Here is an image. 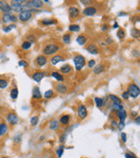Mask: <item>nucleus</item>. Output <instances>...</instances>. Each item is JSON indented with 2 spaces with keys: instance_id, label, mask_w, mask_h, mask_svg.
<instances>
[{
  "instance_id": "nucleus-47",
  "label": "nucleus",
  "mask_w": 140,
  "mask_h": 158,
  "mask_svg": "<svg viewBox=\"0 0 140 158\" xmlns=\"http://www.w3.org/2000/svg\"><path fill=\"white\" fill-rule=\"evenodd\" d=\"M66 140H67V134H66V133H63V134L60 137L59 142H60L61 144H64V143L66 142Z\"/></svg>"
},
{
  "instance_id": "nucleus-22",
  "label": "nucleus",
  "mask_w": 140,
  "mask_h": 158,
  "mask_svg": "<svg viewBox=\"0 0 140 158\" xmlns=\"http://www.w3.org/2000/svg\"><path fill=\"white\" fill-rule=\"evenodd\" d=\"M116 116L120 120V122H125L126 118H127V112L125 109L118 111V112H116Z\"/></svg>"
},
{
  "instance_id": "nucleus-54",
  "label": "nucleus",
  "mask_w": 140,
  "mask_h": 158,
  "mask_svg": "<svg viewBox=\"0 0 140 158\" xmlns=\"http://www.w3.org/2000/svg\"><path fill=\"white\" fill-rule=\"evenodd\" d=\"M132 54H133L134 57L139 58V51L138 49H137V50H133V51H132Z\"/></svg>"
},
{
  "instance_id": "nucleus-40",
  "label": "nucleus",
  "mask_w": 140,
  "mask_h": 158,
  "mask_svg": "<svg viewBox=\"0 0 140 158\" xmlns=\"http://www.w3.org/2000/svg\"><path fill=\"white\" fill-rule=\"evenodd\" d=\"M18 66H20L23 68H28L29 65V62L26 61L25 60H21V61H18Z\"/></svg>"
},
{
  "instance_id": "nucleus-56",
  "label": "nucleus",
  "mask_w": 140,
  "mask_h": 158,
  "mask_svg": "<svg viewBox=\"0 0 140 158\" xmlns=\"http://www.w3.org/2000/svg\"><path fill=\"white\" fill-rule=\"evenodd\" d=\"M131 116L133 117V118H136V117L139 116V112H136V111H132V112H131Z\"/></svg>"
},
{
  "instance_id": "nucleus-25",
  "label": "nucleus",
  "mask_w": 140,
  "mask_h": 158,
  "mask_svg": "<svg viewBox=\"0 0 140 158\" xmlns=\"http://www.w3.org/2000/svg\"><path fill=\"white\" fill-rule=\"evenodd\" d=\"M8 132V125L5 122L0 123V137H4Z\"/></svg>"
},
{
  "instance_id": "nucleus-34",
  "label": "nucleus",
  "mask_w": 140,
  "mask_h": 158,
  "mask_svg": "<svg viewBox=\"0 0 140 158\" xmlns=\"http://www.w3.org/2000/svg\"><path fill=\"white\" fill-rule=\"evenodd\" d=\"M55 94V92L52 90V89H49V90H47L45 93H44V98L45 99H50Z\"/></svg>"
},
{
  "instance_id": "nucleus-7",
  "label": "nucleus",
  "mask_w": 140,
  "mask_h": 158,
  "mask_svg": "<svg viewBox=\"0 0 140 158\" xmlns=\"http://www.w3.org/2000/svg\"><path fill=\"white\" fill-rule=\"evenodd\" d=\"M87 114H88V112H87V106L85 105H80L77 108V115H78L79 118L83 120L87 117Z\"/></svg>"
},
{
  "instance_id": "nucleus-39",
  "label": "nucleus",
  "mask_w": 140,
  "mask_h": 158,
  "mask_svg": "<svg viewBox=\"0 0 140 158\" xmlns=\"http://www.w3.org/2000/svg\"><path fill=\"white\" fill-rule=\"evenodd\" d=\"M63 153H64V146L61 145V146H59V148L56 151V155H57L58 158H61Z\"/></svg>"
},
{
  "instance_id": "nucleus-38",
  "label": "nucleus",
  "mask_w": 140,
  "mask_h": 158,
  "mask_svg": "<svg viewBox=\"0 0 140 158\" xmlns=\"http://www.w3.org/2000/svg\"><path fill=\"white\" fill-rule=\"evenodd\" d=\"M9 85V82L6 79H0V89H5Z\"/></svg>"
},
{
  "instance_id": "nucleus-62",
  "label": "nucleus",
  "mask_w": 140,
  "mask_h": 158,
  "mask_svg": "<svg viewBox=\"0 0 140 158\" xmlns=\"http://www.w3.org/2000/svg\"><path fill=\"white\" fill-rule=\"evenodd\" d=\"M0 22H1V18H0Z\"/></svg>"
},
{
  "instance_id": "nucleus-35",
  "label": "nucleus",
  "mask_w": 140,
  "mask_h": 158,
  "mask_svg": "<svg viewBox=\"0 0 140 158\" xmlns=\"http://www.w3.org/2000/svg\"><path fill=\"white\" fill-rule=\"evenodd\" d=\"M131 35H132V36L133 37V38H137V39H139L140 36V32H139V29H136V28H133L132 29V32H131Z\"/></svg>"
},
{
  "instance_id": "nucleus-53",
  "label": "nucleus",
  "mask_w": 140,
  "mask_h": 158,
  "mask_svg": "<svg viewBox=\"0 0 140 158\" xmlns=\"http://www.w3.org/2000/svg\"><path fill=\"white\" fill-rule=\"evenodd\" d=\"M118 127H119V129H120V131H122V130L126 127L125 122H120V123L118 124Z\"/></svg>"
},
{
  "instance_id": "nucleus-36",
  "label": "nucleus",
  "mask_w": 140,
  "mask_h": 158,
  "mask_svg": "<svg viewBox=\"0 0 140 158\" xmlns=\"http://www.w3.org/2000/svg\"><path fill=\"white\" fill-rule=\"evenodd\" d=\"M31 46H32V44H31L30 42H29L28 41H24V42H23L22 44H21V48H22V49H23V50H28V49H29V48H31Z\"/></svg>"
},
{
  "instance_id": "nucleus-50",
  "label": "nucleus",
  "mask_w": 140,
  "mask_h": 158,
  "mask_svg": "<svg viewBox=\"0 0 140 158\" xmlns=\"http://www.w3.org/2000/svg\"><path fill=\"white\" fill-rule=\"evenodd\" d=\"M122 98H123V99H125V100H128V99H129L130 96H129V93H128L127 91H126V92H124V93H122Z\"/></svg>"
},
{
  "instance_id": "nucleus-45",
  "label": "nucleus",
  "mask_w": 140,
  "mask_h": 158,
  "mask_svg": "<svg viewBox=\"0 0 140 158\" xmlns=\"http://www.w3.org/2000/svg\"><path fill=\"white\" fill-rule=\"evenodd\" d=\"M80 2L82 4H84V5H87V6H91V4L94 3V1H92V0H81Z\"/></svg>"
},
{
  "instance_id": "nucleus-11",
  "label": "nucleus",
  "mask_w": 140,
  "mask_h": 158,
  "mask_svg": "<svg viewBox=\"0 0 140 158\" xmlns=\"http://www.w3.org/2000/svg\"><path fill=\"white\" fill-rule=\"evenodd\" d=\"M68 15L71 19H77L80 16V10L75 6H70L68 8Z\"/></svg>"
},
{
  "instance_id": "nucleus-29",
  "label": "nucleus",
  "mask_w": 140,
  "mask_h": 158,
  "mask_svg": "<svg viewBox=\"0 0 140 158\" xmlns=\"http://www.w3.org/2000/svg\"><path fill=\"white\" fill-rule=\"evenodd\" d=\"M68 30L70 32H79L81 30V26L79 24H75V23L70 24L68 27Z\"/></svg>"
},
{
  "instance_id": "nucleus-27",
  "label": "nucleus",
  "mask_w": 140,
  "mask_h": 158,
  "mask_svg": "<svg viewBox=\"0 0 140 158\" xmlns=\"http://www.w3.org/2000/svg\"><path fill=\"white\" fill-rule=\"evenodd\" d=\"M108 98L113 102V104H121L122 103V100L115 94H109Z\"/></svg>"
},
{
  "instance_id": "nucleus-3",
  "label": "nucleus",
  "mask_w": 140,
  "mask_h": 158,
  "mask_svg": "<svg viewBox=\"0 0 140 158\" xmlns=\"http://www.w3.org/2000/svg\"><path fill=\"white\" fill-rule=\"evenodd\" d=\"M127 92H128L130 97H132V99H137L140 94L139 86L135 83H131L128 86Z\"/></svg>"
},
{
  "instance_id": "nucleus-18",
  "label": "nucleus",
  "mask_w": 140,
  "mask_h": 158,
  "mask_svg": "<svg viewBox=\"0 0 140 158\" xmlns=\"http://www.w3.org/2000/svg\"><path fill=\"white\" fill-rule=\"evenodd\" d=\"M106 70V66L103 63H100L98 65H95V67H94V74H100L102 73H104Z\"/></svg>"
},
{
  "instance_id": "nucleus-16",
  "label": "nucleus",
  "mask_w": 140,
  "mask_h": 158,
  "mask_svg": "<svg viewBox=\"0 0 140 158\" xmlns=\"http://www.w3.org/2000/svg\"><path fill=\"white\" fill-rule=\"evenodd\" d=\"M51 76L57 81V82H60V83H61V82H63L64 80H65V77H64V75H62L60 72H58V71H52L51 72Z\"/></svg>"
},
{
  "instance_id": "nucleus-26",
  "label": "nucleus",
  "mask_w": 140,
  "mask_h": 158,
  "mask_svg": "<svg viewBox=\"0 0 140 158\" xmlns=\"http://www.w3.org/2000/svg\"><path fill=\"white\" fill-rule=\"evenodd\" d=\"M16 23H10V24L3 25V26L2 27V29H3V32H5V33H9V32H10L12 29H16Z\"/></svg>"
},
{
  "instance_id": "nucleus-24",
  "label": "nucleus",
  "mask_w": 140,
  "mask_h": 158,
  "mask_svg": "<svg viewBox=\"0 0 140 158\" xmlns=\"http://www.w3.org/2000/svg\"><path fill=\"white\" fill-rule=\"evenodd\" d=\"M87 37L85 35H80L76 38V42L80 46H84L87 43Z\"/></svg>"
},
{
  "instance_id": "nucleus-41",
  "label": "nucleus",
  "mask_w": 140,
  "mask_h": 158,
  "mask_svg": "<svg viewBox=\"0 0 140 158\" xmlns=\"http://www.w3.org/2000/svg\"><path fill=\"white\" fill-rule=\"evenodd\" d=\"M113 109L115 112H118V111L123 110L124 109V106H123L122 104H113Z\"/></svg>"
},
{
  "instance_id": "nucleus-4",
  "label": "nucleus",
  "mask_w": 140,
  "mask_h": 158,
  "mask_svg": "<svg viewBox=\"0 0 140 158\" xmlns=\"http://www.w3.org/2000/svg\"><path fill=\"white\" fill-rule=\"evenodd\" d=\"M44 3L42 0H29L26 2V6L29 10H37L42 8Z\"/></svg>"
},
{
  "instance_id": "nucleus-31",
  "label": "nucleus",
  "mask_w": 140,
  "mask_h": 158,
  "mask_svg": "<svg viewBox=\"0 0 140 158\" xmlns=\"http://www.w3.org/2000/svg\"><path fill=\"white\" fill-rule=\"evenodd\" d=\"M117 37L120 40H123L126 37V31L122 28H119V30L117 31Z\"/></svg>"
},
{
  "instance_id": "nucleus-2",
  "label": "nucleus",
  "mask_w": 140,
  "mask_h": 158,
  "mask_svg": "<svg viewBox=\"0 0 140 158\" xmlns=\"http://www.w3.org/2000/svg\"><path fill=\"white\" fill-rule=\"evenodd\" d=\"M73 61L74 64L75 70L77 72H80L83 69V67L86 66V58L81 54H75L73 57Z\"/></svg>"
},
{
  "instance_id": "nucleus-52",
  "label": "nucleus",
  "mask_w": 140,
  "mask_h": 158,
  "mask_svg": "<svg viewBox=\"0 0 140 158\" xmlns=\"http://www.w3.org/2000/svg\"><path fill=\"white\" fill-rule=\"evenodd\" d=\"M113 40L111 38V37H107V39H106V44H107V45H111V44H113Z\"/></svg>"
},
{
  "instance_id": "nucleus-49",
  "label": "nucleus",
  "mask_w": 140,
  "mask_h": 158,
  "mask_svg": "<svg viewBox=\"0 0 140 158\" xmlns=\"http://www.w3.org/2000/svg\"><path fill=\"white\" fill-rule=\"evenodd\" d=\"M108 29H109V25L108 24L104 23V24L101 25V30L103 32H107V31H108Z\"/></svg>"
},
{
  "instance_id": "nucleus-8",
  "label": "nucleus",
  "mask_w": 140,
  "mask_h": 158,
  "mask_svg": "<svg viewBox=\"0 0 140 158\" xmlns=\"http://www.w3.org/2000/svg\"><path fill=\"white\" fill-rule=\"evenodd\" d=\"M98 12V9L94 6H87L86 7L83 11H82V14L86 16H93L94 15H96Z\"/></svg>"
},
{
  "instance_id": "nucleus-30",
  "label": "nucleus",
  "mask_w": 140,
  "mask_h": 158,
  "mask_svg": "<svg viewBox=\"0 0 140 158\" xmlns=\"http://www.w3.org/2000/svg\"><path fill=\"white\" fill-rule=\"evenodd\" d=\"M94 102H95V105L98 108H101V107L104 106V99H101V98L95 97L94 98Z\"/></svg>"
},
{
  "instance_id": "nucleus-23",
  "label": "nucleus",
  "mask_w": 140,
  "mask_h": 158,
  "mask_svg": "<svg viewBox=\"0 0 140 158\" xmlns=\"http://www.w3.org/2000/svg\"><path fill=\"white\" fill-rule=\"evenodd\" d=\"M48 127H49V130H51V131H57V130L60 128L59 121H58V120H55V119L51 120L50 123H49V125H48Z\"/></svg>"
},
{
  "instance_id": "nucleus-44",
  "label": "nucleus",
  "mask_w": 140,
  "mask_h": 158,
  "mask_svg": "<svg viewBox=\"0 0 140 158\" xmlns=\"http://www.w3.org/2000/svg\"><path fill=\"white\" fill-rule=\"evenodd\" d=\"M95 65H96L95 60H90V61H88V62H87V67H88L89 68H94V67H95Z\"/></svg>"
},
{
  "instance_id": "nucleus-13",
  "label": "nucleus",
  "mask_w": 140,
  "mask_h": 158,
  "mask_svg": "<svg viewBox=\"0 0 140 158\" xmlns=\"http://www.w3.org/2000/svg\"><path fill=\"white\" fill-rule=\"evenodd\" d=\"M44 76H45V73L43 71H36L32 74V80L34 81L39 83L42 80Z\"/></svg>"
},
{
  "instance_id": "nucleus-9",
  "label": "nucleus",
  "mask_w": 140,
  "mask_h": 158,
  "mask_svg": "<svg viewBox=\"0 0 140 158\" xmlns=\"http://www.w3.org/2000/svg\"><path fill=\"white\" fill-rule=\"evenodd\" d=\"M35 62H36V64L37 67H44V66L47 65V63H48V58H47V56H45L43 54H40V55H38L36 58Z\"/></svg>"
},
{
  "instance_id": "nucleus-28",
  "label": "nucleus",
  "mask_w": 140,
  "mask_h": 158,
  "mask_svg": "<svg viewBox=\"0 0 140 158\" xmlns=\"http://www.w3.org/2000/svg\"><path fill=\"white\" fill-rule=\"evenodd\" d=\"M18 94H19V92H18V89L16 87H14L10 90V97L12 99H16L17 97H18Z\"/></svg>"
},
{
  "instance_id": "nucleus-21",
  "label": "nucleus",
  "mask_w": 140,
  "mask_h": 158,
  "mask_svg": "<svg viewBox=\"0 0 140 158\" xmlns=\"http://www.w3.org/2000/svg\"><path fill=\"white\" fill-rule=\"evenodd\" d=\"M32 98L34 99H40L42 98V93H41V91H40V88L39 86H36L33 87V90H32Z\"/></svg>"
},
{
  "instance_id": "nucleus-58",
  "label": "nucleus",
  "mask_w": 140,
  "mask_h": 158,
  "mask_svg": "<svg viewBox=\"0 0 140 158\" xmlns=\"http://www.w3.org/2000/svg\"><path fill=\"white\" fill-rule=\"evenodd\" d=\"M113 29H119L120 28V26H119V23H118V22H115L114 23H113Z\"/></svg>"
},
{
  "instance_id": "nucleus-33",
  "label": "nucleus",
  "mask_w": 140,
  "mask_h": 158,
  "mask_svg": "<svg viewBox=\"0 0 140 158\" xmlns=\"http://www.w3.org/2000/svg\"><path fill=\"white\" fill-rule=\"evenodd\" d=\"M2 22L6 25L7 23L10 22V14H3L2 16Z\"/></svg>"
},
{
  "instance_id": "nucleus-37",
  "label": "nucleus",
  "mask_w": 140,
  "mask_h": 158,
  "mask_svg": "<svg viewBox=\"0 0 140 158\" xmlns=\"http://www.w3.org/2000/svg\"><path fill=\"white\" fill-rule=\"evenodd\" d=\"M29 122H30V125L32 126H36L38 124V122H39V117L38 116H33V117H31Z\"/></svg>"
},
{
  "instance_id": "nucleus-1",
  "label": "nucleus",
  "mask_w": 140,
  "mask_h": 158,
  "mask_svg": "<svg viewBox=\"0 0 140 158\" xmlns=\"http://www.w3.org/2000/svg\"><path fill=\"white\" fill-rule=\"evenodd\" d=\"M61 49V47L58 43H48L46 44L43 48H42V54L45 56H48V55H55Z\"/></svg>"
},
{
  "instance_id": "nucleus-42",
  "label": "nucleus",
  "mask_w": 140,
  "mask_h": 158,
  "mask_svg": "<svg viewBox=\"0 0 140 158\" xmlns=\"http://www.w3.org/2000/svg\"><path fill=\"white\" fill-rule=\"evenodd\" d=\"M26 39H27L26 41H28V42H30L31 44H33V43L36 42V37H35L34 35H28L27 37H26Z\"/></svg>"
},
{
  "instance_id": "nucleus-48",
  "label": "nucleus",
  "mask_w": 140,
  "mask_h": 158,
  "mask_svg": "<svg viewBox=\"0 0 140 158\" xmlns=\"http://www.w3.org/2000/svg\"><path fill=\"white\" fill-rule=\"evenodd\" d=\"M120 138H121V140L124 144H126L127 142V135L126 132H122L121 135H120Z\"/></svg>"
},
{
  "instance_id": "nucleus-5",
  "label": "nucleus",
  "mask_w": 140,
  "mask_h": 158,
  "mask_svg": "<svg viewBox=\"0 0 140 158\" xmlns=\"http://www.w3.org/2000/svg\"><path fill=\"white\" fill-rule=\"evenodd\" d=\"M32 16H33V13L29 10H24V11L20 12L17 16V18L20 22H26L29 21L32 18Z\"/></svg>"
},
{
  "instance_id": "nucleus-14",
  "label": "nucleus",
  "mask_w": 140,
  "mask_h": 158,
  "mask_svg": "<svg viewBox=\"0 0 140 158\" xmlns=\"http://www.w3.org/2000/svg\"><path fill=\"white\" fill-rule=\"evenodd\" d=\"M59 124L62 125H68V124L71 121V116L69 114H63L59 118Z\"/></svg>"
},
{
  "instance_id": "nucleus-17",
  "label": "nucleus",
  "mask_w": 140,
  "mask_h": 158,
  "mask_svg": "<svg viewBox=\"0 0 140 158\" xmlns=\"http://www.w3.org/2000/svg\"><path fill=\"white\" fill-rule=\"evenodd\" d=\"M55 90L57 93H60L61 94H65L68 93V87L66 85L62 84V83H60L58 82L56 85H55Z\"/></svg>"
},
{
  "instance_id": "nucleus-32",
  "label": "nucleus",
  "mask_w": 140,
  "mask_h": 158,
  "mask_svg": "<svg viewBox=\"0 0 140 158\" xmlns=\"http://www.w3.org/2000/svg\"><path fill=\"white\" fill-rule=\"evenodd\" d=\"M62 42L64 44H69L71 42V35L69 33H66L62 36Z\"/></svg>"
},
{
  "instance_id": "nucleus-51",
  "label": "nucleus",
  "mask_w": 140,
  "mask_h": 158,
  "mask_svg": "<svg viewBox=\"0 0 140 158\" xmlns=\"http://www.w3.org/2000/svg\"><path fill=\"white\" fill-rule=\"evenodd\" d=\"M125 156H126V158H138L136 156H134L132 153H131V152H126V154H125Z\"/></svg>"
},
{
  "instance_id": "nucleus-60",
  "label": "nucleus",
  "mask_w": 140,
  "mask_h": 158,
  "mask_svg": "<svg viewBox=\"0 0 140 158\" xmlns=\"http://www.w3.org/2000/svg\"><path fill=\"white\" fill-rule=\"evenodd\" d=\"M44 138H45V137H43V136H42V137H41V138H40V140H41V141H42V140H44Z\"/></svg>"
},
{
  "instance_id": "nucleus-10",
  "label": "nucleus",
  "mask_w": 140,
  "mask_h": 158,
  "mask_svg": "<svg viewBox=\"0 0 140 158\" xmlns=\"http://www.w3.org/2000/svg\"><path fill=\"white\" fill-rule=\"evenodd\" d=\"M0 11L3 14H10L12 10L10 3L6 1H0Z\"/></svg>"
},
{
  "instance_id": "nucleus-57",
  "label": "nucleus",
  "mask_w": 140,
  "mask_h": 158,
  "mask_svg": "<svg viewBox=\"0 0 140 158\" xmlns=\"http://www.w3.org/2000/svg\"><path fill=\"white\" fill-rule=\"evenodd\" d=\"M135 123H137V125H139V124H140L139 116H138V117H136V118H135Z\"/></svg>"
},
{
  "instance_id": "nucleus-19",
  "label": "nucleus",
  "mask_w": 140,
  "mask_h": 158,
  "mask_svg": "<svg viewBox=\"0 0 140 158\" xmlns=\"http://www.w3.org/2000/svg\"><path fill=\"white\" fill-rule=\"evenodd\" d=\"M40 23L42 25H44V26H50V25L56 24L57 20H55V18H44L42 20H41Z\"/></svg>"
},
{
  "instance_id": "nucleus-43",
  "label": "nucleus",
  "mask_w": 140,
  "mask_h": 158,
  "mask_svg": "<svg viewBox=\"0 0 140 158\" xmlns=\"http://www.w3.org/2000/svg\"><path fill=\"white\" fill-rule=\"evenodd\" d=\"M21 142H22V137H21L20 135H16V136L14 137V138H13V143H14L15 144H19Z\"/></svg>"
},
{
  "instance_id": "nucleus-20",
  "label": "nucleus",
  "mask_w": 140,
  "mask_h": 158,
  "mask_svg": "<svg viewBox=\"0 0 140 158\" xmlns=\"http://www.w3.org/2000/svg\"><path fill=\"white\" fill-rule=\"evenodd\" d=\"M87 50L91 54H99V48L98 47L96 46V44L94 43H90L87 45Z\"/></svg>"
},
{
  "instance_id": "nucleus-6",
  "label": "nucleus",
  "mask_w": 140,
  "mask_h": 158,
  "mask_svg": "<svg viewBox=\"0 0 140 158\" xmlns=\"http://www.w3.org/2000/svg\"><path fill=\"white\" fill-rule=\"evenodd\" d=\"M6 121L10 125H16L19 122V118L15 112H9L6 116Z\"/></svg>"
},
{
  "instance_id": "nucleus-12",
  "label": "nucleus",
  "mask_w": 140,
  "mask_h": 158,
  "mask_svg": "<svg viewBox=\"0 0 140 158\" xmlns=\"http://www.w3.org/2000/svg\"><path fill=\"white\" fill-rule=\"evenodd\" d=\"M65 59H66L65 56L62 55V54H55V55H53V56L50 58V64H51L52 66H55V65L58 64L59 62L63 61Z\"/></svg>"
},
{
  "instance_id": "nucleus-59",
  "label": "nucleus",
  "mask_w": 140,
  "mask_h": 158,
  "mask_svg": "<svg viewBox=\"0 0 140 158\" xmlns=\"http://www.w3.org/2000/svg\"><path fill=\"white\" fill-rule=\"evenodd\" d=\"M127 16V13L124 12V11H121V12L119 13V16Z\"/></svg>"
},
{
  "instance_id": "nucleus-15",
  "label": "nucleus",
  "mask_w": 140,
  "mask_h": 158,
  "mask_svg": "<svg viewBox=\"0 0 140 158\" xmlns=\"http://www.w3.org/2000/svg\"><path fill=\"white\" fill-rule=\"evenodd\" d=\"M73 70V67H71L70 64L67 63V64H64L63 66H61L60 67V73L64 75V74H69Z\"/></svg>"
},
{
  "instance_id": "nucleus-61",
  "label": "nucleus",
  "mask_w": 140,
  "mask_h": 158,
  "mask_svg": "<svg viewBox=\"0 0 140 158\" xmlns=\"http://www.w3.org/2000/svg\"><path fill=\"white\" fill-rule=\"evenodd\" d=\"M1 158H9V157H1Z\"/></svg>"
},
{
  "instance_id": "nucleus-46",
  "label": "nucleus",
  "mask_w": 140,
  "mask_h": 158,
  "mask_svg": "<svg viewBox=\"0 0 140 158\" xmlns=\"http://www.w3.org/2000/svg\"><path fill=\"white\" fill-rule=\"evenodd\" d=\"M18 21L17 16L14 15V14H10V22L11 23H16Z\"/></svg>"
},
{
  "instance_id": "nucleus-55",
  "label": "nucleus",
  "mask_w": 140,
  "mask_h": 158,
  "mask_svg": "<svg viewBox=\"0 0 140 158\" xmlns=\"http://www.w3.org/2000/svg\"><path fill=\"white\" fill-rule=\"evenodd\" d=\"M111 126L113 127V128H116V127H118V122L114 119V120H113L112 121V123H111Z\"/></svg>"
}]
</instances>
